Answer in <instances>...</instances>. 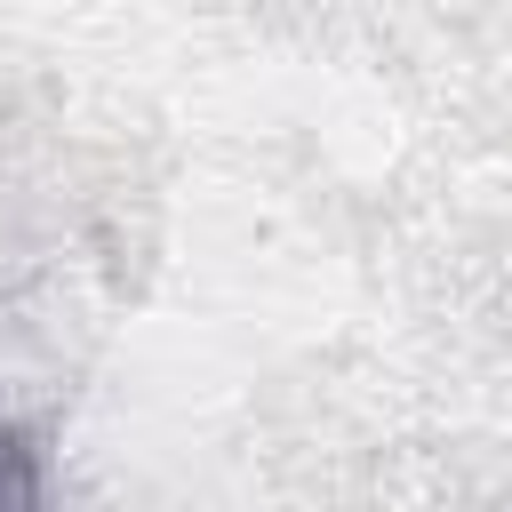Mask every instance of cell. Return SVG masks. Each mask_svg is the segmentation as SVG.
<instances>
[{
    "label": "cell",
    "instance_id": "6da1fadb",
    "mask_svg": "<svg viewBox=\"0 0 512 512\" xmlns=\"http://www.w3.org/2000/svg\"><path fill=\"white\" fill-rule=\"evenodd\" d=\"M0 512H48V472L16 416H0Z\"/></svg>",
    "mask_w": 512,
    "mask_h": 512
}]
</instances>
